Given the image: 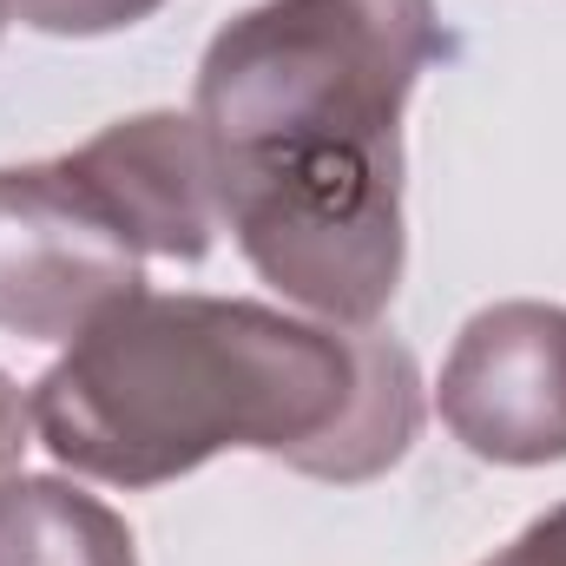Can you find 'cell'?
I'll return each mask as SVG.
<instances>
[{"label": "cell", "instance_id": "cell-1", "mask_svg": "<svg viewBox=\"0 0 566 566\" xmlns=\"http://www.w3.org/2000/svg\"><path fill=\"white\" fill-rule=\"evenodd\" d=\"M441 53L434 0H264L205 46L191 119L218 224L343 329L402 283V106Z\"/></svg>", "mask_w": 566, "mask_h": 566}, {"label": "cell", "instance_id": "cell-2", "mask_svg": "<svg viewBox=\"0 0 566 566\" xmlns=\"http://www.w3.org/2000/svg\"><path fill=\"white\" fill-rule=\"evenodd\" d=\"M40 448L113 488H158L218 448H264L316 481L396 468L422 376L382 329L296 323L238 296H126L27 396Z\"/></svg>", "mask_w": 566, "mask_h": 566}, {"label": "cell", "instance_id": "cell-3", "mask_svg": "<svg viewBox=\"0 0 566 566\" xmlns=\"http://www.w3.org/2000/svg\"><path fill=\"white\" fill-rule=\"evenodd\" d=\"M218 231L198 119L139 113L66 158L0 171V323L73 343L145 290V258L198 264Z\"/></svg>", "mask_w": 566, "mask_h": 566}, {"label": "cell", "instance_id": "cell-4", "mask_svg": "<svg viewBox=\"0 0 566 566\" xmlns=\"http://www.w3.org/2000/svg\"><path fill=\"white\" fill-rule=\"evenodd\" d=\"M441 422L481 461L534 468L566 454V310L554 303H494L481 310L448 369Z\"/></svg>", "mask_w": 566, "mask_h": 566}, {"label": "cell", "instance_id": "cell-5", "mask_svg": "<svg viewBox=\"0 0 566 566\" xmlns=\"http://www.w3.org/2000/svg\"><path fill=\"white\" fill-rule=\"evenodd\" d=\"M0 566H139L133 534L93 494L60 481L0 488Z\"/></svg>", "mask_w": 566, "mask_h": 566}, {"label": "cell", "instance_id": "cell-6", "mask_svg": "<svg viewBox=\"0 0 566 566\" xmlns=\"http://www.w3.org/2000/svg\"><path fill=\"white\" fill-rule=\"evenodd\" d=\"M488 566H566V507L541 514L514 547H501Z\"/></svg>", "mask_w": 566, "mask_h": 566}, {"label": "cell", "instance_id": "cell-7", "mask_svg": "<svg viewBox=\"0 0 566 566\" xmlns=\"http://www.w3.org/2000/svg\"><path fill=\"white\" fill-rule=\"evenodd\" d=\"M27 428H33V422H27V402H20V396H13V382L0 376V468L20 454V434H27Z\"/></svg>", "mask_w": 566, "mask_h": 566}, {"label": "cell", "instance_id": "cell-8", "mask_svg": "<svg viewBox=\"0 0 566 566\" xmlns=\"http://www.w3.org/2000/svg\"><path fill=\"white\" fill-rule=\"evenodd\" d=\"M0 20H7V0H0Z\"/></svg>", "mask_w": 566, "mask_h": 566}]
</instances>
